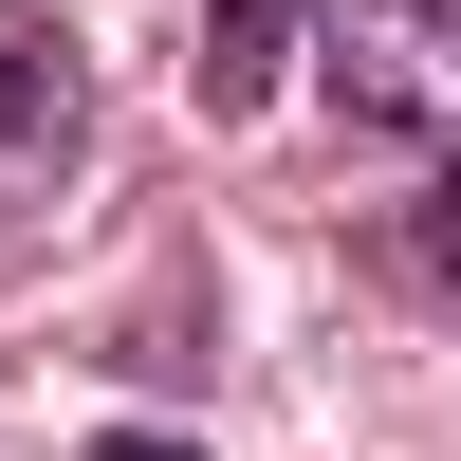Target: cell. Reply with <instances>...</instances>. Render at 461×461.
Returning <instances> with one entry per match:
<instances>
[{
  "instance_id": "6da1fadb",
  "label": "cell",
  "mask_w": 461,
  "mask_h": 461,
  "mask_svg": "<svg viewBox=\"0 0 461 461\" xmlns=\"http://www.w3.org/2000/svg\"><path fill=\"white\" fill-rule=\"evenodd\" d=\"M314 74H332L351 130L443 148L461 130V0H314Z\"/></svg>"
},
{
  "instance_id": "7a4b0ae2",
  "label": "cell",
  "mask_w": 461,
  "mask_h": 461,
  "mask_svg": "<svg viewBox=\"0 0 461 461\" xmlns=\"http://www.w3.org/2000/svg\"><path fill=\"white\" fill-rule=\"evenodd\" d=\"M74 130H93L74 19H56V0H0V203H37V185L74 167Z\"/></svg>"
},
{
  "instance_id": "3957f363",
  "label": "cell",
  "mask_w": 461,
  "mask_h": 461,
  "mask_svg": "<svg viewBox=\"0 0 461 461\" xmlns=\"http://www.w3.org/2000/svg\"><path fill=\"white\" fill-rule=\"evenodd\" d=\"M295 19H314V0H203V19H185V93H203V111H258L277 56H295Z\"/></svg>"
},
{
  "instance_id": "277c9868",
  "label": "cell",
  "mask_w": 461,
  "mask_h": 461,
  "mask_svg": "<svg viewBox=\"0 0 461 461\" xmlns=\"http://www.w3.org/2000/svg\"><path fill=\"white\" fill-rule=\"evenodd\" d=\"M369 258H388V295H425V314H461V167H425L388 221H369Z\"/></svg>"
},
{
  "instance_id": "5b68a950",
  "label": "cell",
  "mask_w": 461,
  "mask_h": 461,
  "mask_svg": "<svg viewBox=\"0 0 461 461\" xmlns=\"http://www.w3.org/2000/svg\"><path fill=\"white\" fill-rule=\"evenodd\" d=\"M93 461H185V443H148V425H130V443H93Z\"/></svg>"
}]
</instances>
